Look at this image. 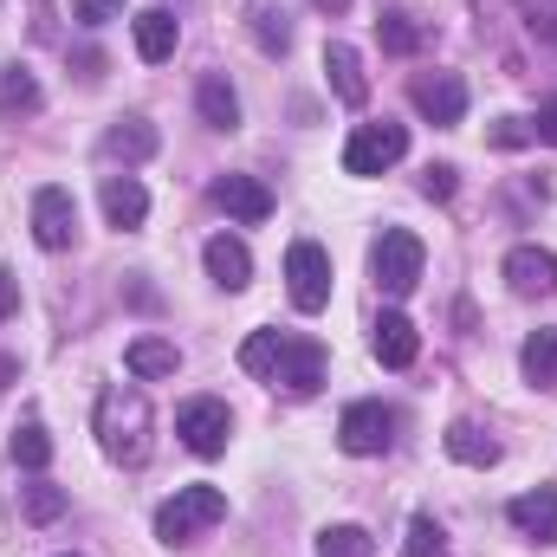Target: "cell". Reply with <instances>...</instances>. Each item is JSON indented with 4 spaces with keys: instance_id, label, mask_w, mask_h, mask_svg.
Listing matches in <instances>:
<instances>
[{
    "instance_id": "7c38bea8",
    "label": "cell",
    "mask_w": 557,
    "mask_h": 557,
    "mask_svg": "<svg viewBox=\"0 0 557 557\" xmlns=\"http://www.w3.org/2000/svg\"><path fill=\"white\" fill-rule=\"evenodd\" d=\"M416 111L428 124H460L467 117V85L454 72H434V78H416Z\"/></svg>"
},
{
    "instance_id": "277c9868",
    "label": "cell",
    "mask_w": 557,
    "mask_h": 557,
    "mask_svg": "<svg viewBox=\"0 0 557 557\" xmlns=\"http://www.w3.org/2000/svg\"><path fill=\"white\" fill-rule=\"evenodd\" d=\"M421 240L409 234V227H389L383 240H376V253H370V273H376V285L389 292V298H403V292H416L421 285Z\"/></svg>"
},
{
    "instance_id": "484cf974",
    "label": "cell",
    "mask_w": 557,
    "mask_h": 557,
    "mask_svg": "<svg viewBox=\"0 0 557 557\" xmlns=\"http://www.w3.org/2000/svg\"><path fill=\"white\" fill-rule=\"evenodd\" d=\"M13 460H20L26 473H46V460H52V434H46L39 421H26V428H13Z\"/></svg>"
},
{
    "instance_id": "74e56055",
    "label": "cell",
    "mask_w": 557,
    "mask_h": 557,
    "mask_svg": "<svg viewBox=\"0 0 557 557\" xmlns=\"http://www.w3.org/2000/svg\"><path fill=\"white\" fill-rule=\"evenodd\" d=\"M311 7H318V13H344L350 0H311Z\"/></svg>"
},
{
    "instance_id": "83f0119b",
    "label": "cell",
    "mask_w": 557,
    "mask_h": 557,
    "mask_svg": "<svg viewBox=\"0 0 557 557\" xmlns=\"http://www.w3.org/2000/svg\"><path fill=\"white\" fill-rule=\"evenodd\" d=\"M0 111H39V78L26 65H7L0 72Z\"/></svg>"
},
{
    "instance_id": "ffe728a7",
    "label": "cell",
    "mask_w": 557,
    "mask_h": 557,
    "mask_svg": "<svg viewBox=\"0 0 557 557\" xmlns=\"http://www.w3.org/2000/svg\"><path fill=\"white\" fill-rule=\"evenodd\" d=\"M124 363H131V376H143V383H156V376H175V363H182V350H175L169 337H131V350H124Z\"/></svg>"
},
{
    "instance_id": "e0dca14e",
    "label": "cell",
    "mask_w": 557,
    "mask_h": 557,
    "mask_svg": "<svg viewBox=\"0 0 557 557\" xmlns=\"http://www.w3.org/2000/svg\"><path fill=\"white\" fill-rule=\"evenodd\" d=\"M131 26H137V52L149 59V65L175 59V39H182V26H175V13H169V7H143Z\"/></svg>"
},
{
    "instance_id": "e575fe53",
    "label": "cell",
    "mask_w": 557,
    "mask_h": 557,
    "mask_svg": "<svg viewBox=\"0 0 557 557\" xmlns=\"http://www.w3.org/2000/svg\"><path fill=\"white\" fill-rule=\"evenodd\" d=\"M532 137H539V143H557V98H545V104H539V124H532Z\"/></svg>"
},
{
    "instance_id": "4fadbf2b",
    "label": "cell",
    "mask_w": 557,
    "mask_h": 557,
    "mask_svg": "<svg viewBox=\"0 0 557 557\" xmlns=\"http://www.w3.org/2000/svg\"><path fill=\"white\" fill-rule=\"evenodd\" d=\"M370 344H376V363H383V370H409V363H416V350H421L416 324H409L403 311H383V318H376V337H370Z\"/></svg>"
},
{
    "instance_id": "8d00e7d4",
    "label": "cell",
    "mask_w": 557,
    "mask_h": 557,
    "mask_svg": "<svg viewBox=\"0 0 557 557\" xmlns=\"http://www.w3.org/2000/svg\"><path fill=\"white\" fill-rule=\"evenodd\" d=\"M532 26H539V39H552V46H557V13H545V20H532Z\"/></svg>"
},
{
    "instance_id": "ab89813d",
    "label": "cell",
    "mask_w": 557,
    "mask_h": 557,
    "mask_svg": "<svg viewBox=\"0 0 557 557\" xmlns=\"http://www.w3.org/2000/svg\"><path fill=\"white\" fill-rule=\"evenodd\" d=\"M65 557H72V552H65Z\"/></svg>"
},
{
    "instance_id": "f546056e",
    "label": "cell",
    "mask_w": 557,
    "mask_h": 557,
    "mask_svg": "<svg viewBox=\"0 0 557 557\" xmlns=\"http://www.w3.org/2000/svg\"><path fill=\"white\" fill-rule=\"evenodd\" d=\"M403 557H447V532L434 519H409V539H403Z\"/></svg>"
},
{
    "instance_id": "d590c367",
    "label": "cell",
    "mask_w": 557,
    "mask_h": 557,
    "mask_svg": "<svg viewBox=\"0 0 557 557\" xmlns=\"http://www.w3.org/2000/svg\"><path fill=\"white\" fill-rule=\"evenodd\" d=\"M525 137H532V131H519V117H499V131H493V143H506V149L525 143Z\"/></svg>"
},
{
    "instance_id": "5bb4252c",
    "label": "cell",
    "mask_w": 557,
    "mask_h": 557,
    "mask_svg": "<svg viewBox=\"0 0 557 557\" xmlns=\"http://www.w3.org/2000/svg\"><path fill=\"white\" fill-rule=\"evenodd\" d=\"M506 519H512L525 539L557 545V493H552V486H539V493H519V499L506 506Z\"/></svg>"
},
{
    "instance_id": "44dd1931",
    "label": "cell",
    "mask_w": 557,
    "mask_h": 557,
    "mask_svg": "<svg viewBox=\"0 0 557 557\" xmlns=\"http://www.w3.org/2000/svg\"><path fill=\"white\" fill-rule=\"evenodd\" d=\"M447 454H454L460 467H499V441H493L486 428H473V421H454V428H447Z\"/></svg>"
},
{
    "instance_id": "ac0fdd59",
    "label": "cell",
    "mask_w": 557,
    "mask_h": 557,
    "mask_svg": "<svg viewBox=\"0 0 557 557\" xmlns=\"http://www.w3.org/2000/svg\"><path fill=\"white\" fill-rule=\"evenodd\" d=\"M149 214V195H143L137 175H104V221L111 227H143Z\"/></svg>"
},
{
    "instance_id": "5b68a950",
    "label": "cell",
    "mask_w": 557,
    "mask_h": 557,
    "mask_svg": "<svg viewBox=\"0 0 557 557\" xmlns=\"http://www.w3.org/2000/svg\"><path fill=\"white\" fill-rule=\"evenodd\" d=\"M409 156V131L403 124H363L357 137L344 143V169L350 175H383Z\"/></svg>"
},
{
    "instance_id": "d4e9b609",
    "label": "cell",
    "mask_w": 557,
    "mask_h": 557,
    "mask_svg": "<svg viewBox=\"0 0 557 557\" xmlns=\"http://www.w3.org/2000/svg\"><path fill=\"white\" fill-rule=\"evenodd\" d=\"M376 33H383V52H396V59L421 52V39H428V33L416 26V13H383V20H376Z\"/></svg>"
},
{
    "instance_id": "7402d4cb",
    "label": "cell",
    "mask_w": 557,
    "mask_h": 557,
    "mask_svg": "<svg viewBox=\"0 0 557 557\" xmlns=\"http://www.w3.org/2000/svg\"><path fill=\"white\" fill-rule=\"evenodd\" d=\"M104 156H111V162H149V156H156V124L124 117L117 131H104Z\"/></svg>"
},
{
    "instance_id": "7a4b0ae2",
    "label": "cell",
    "mask_w": 557,
    "mask_h": 557,
    "mask_svg": "<svg viewBox=\"0 0 557 557\" xmlns=\"http://www.w3.org/2000/svg\"><path fill=\"white\" fill-rule=\"evenodd\" d=\"M221 519H227V493L201 480V486H182L175 499L156 506V539H162V545H188V539H201V532L221 525Z\"/></svg>"
},
{
    "instance_id": "d6986e66",
    "label": "cell",
    "mask_w": 557,
    "mask_h": 557,
    "mask_svg": "<svg viewBox=\"0 0 557 557\" xmlns=\"http://www.w3.org/2000/svg\"><path fill=\"white\" fill-rule=\"evenodd\" d=\"M195 111H201V124H208V131H234V124H240V98H234V85H227L221 72H214V78H201Z\"/></svg>"
},
{
    "instance_id": "f1b7e54d",
    "label": "cell",
    "mask_w": 557,
    "mask_h": 557,
    "mask_svg": "<svg viewBox=\"0 0 557 557\" xmlns=\"http://www.w3.org/2000/svg\"><path fill=\"white\" fill-rule=\"evenodd\" d=\"M318 557H376V539H370L363 525H331V532L318 539Z\"/></svg>"
},
{
    "instance_id": "603a6c76",
    "label": "cell",
    "mask_w": 557,
    "mask_h": 557,
    "mask_svg": "<svg viewBox=\"0 0 557 557\" xmlns=\"http://www.w3.org/2000/svg\"><path fill=\"white\" fill-rule=\"evenodd\" d=\"M519 370H525V383L557 389V331H532V337H525V350H519Z\"/></svg>"
},
{
    "instance_id": "3957f363",
    "label": "cell",
    "mask_w": 557,
    "mask_h": 557,
    "mask_svg": "<svg viewBox=\"0 0 557 557\" xmlns=\"http://www.w3.org/2000/svg\"><path fill=\"white\" fill-rule=\"evenodd\" d=\"M285 292H292V305L305 318L331 305V253L318 240H292V253H285Z\"/></svg>"
},
{
    "instance_id": "9a60e30c",
    "label": "cell",
    "mask_w": 557,
    "mask_h": 557,
    "mask_svg": "<svg viewBox=\"0 0 557 557\" xmlns=\"http://www.w3.org/2000/svg\"><path fill=\"white\" fill-rule=\"evenodd\" d=\"M201 260H208V278L227 285V292H240V285L253 278V253H247V240H234V234H214Z\"/></svg>"
},
{
    "instance_id": "6da1fadb",
    "label": "cell",
    "mask_w": 557,
    "mask_h": 557,
    "mask_svg": "<svg viewBox=\"0 0 557 557\" xmlns=\"http://www.w3.org/2000/svg\"><path fill=\"white\" fill-rule=\"evenodd\" d=\"M98 441L124 467H143L149 460V403H143V389H124L117 383V389L98 396Z\"/></svg>"
},
{
    "instance_id": "ba28073f",
    "label": "cell",
    "mask_w": 557,
    "mask_h": 557,
    "mask_svg": "<svg viewBox=\"0 0 557 557\" xmlns=\"http://www.w3.org/2000/svg\"><path fill=\"white\" fill-rule=\"evenodd\" d=\"M337 441H344V454H383L396 441V416L383 403H350L337 421Z\"/></svg>"
},
{
    "instance_id": "8992f818",
    "label": "cell",
    "mask_w": 557,
    "mask_h": 557,
    "mask_svg": "<svg viewBox=\"0 0 557 557\" xmlns=\"http://www.w3.org/2000/svg\"><path fill=\"white\" fill-rule=\"evenodd\" d=\"M33 240L46 253H65L78 240V201H72V188H39L33 195Z\"/></svg>"
},
{
    "instance_id": "d6a6232c",
    "label": "cell",
    "mask_w": 557,
    "mask_h": 557,
    "mask_svg": "<svg viewBox=\"0 0 557 557\" xmlns=\"http://www.w3.org/2000/svg\"><path fill=\"white\" fill-rule=\"evenodd\" d=\"M421 195H428V201H447V195H454V169H428V175H421Z\"/></svg>"
},
{
    "instance_id": "4316f807",
    "label": "cell",
    "mask_w": 557,
    "mask_h": 557,
    "mask_svg": "<svg viewBox=\"0 0 557 557\" xmlns=\"http://www.w3.org/2000/svg\"><path fill=\"white\" fill-rule=\"evenodd\" d=\"M278 350H285V337H278V331H253V337L240 344V370H247V376H273Z\"/></svg>"
},
{
    "instance_id": "2e32d148",
    "label": "cell",
    "mask_w": 557,
    "mask_h": 557,
    "mask_svg": "<svg viewBox=\"0 0 557 557\" xmlns=\"http://www.w3.org/2000/svg\"><path fill=\"white\" fill-rule=\"evenodd\" d=\"M324 72H331V91H337L344 104H363V98H370V78H363V59H357V46L331 39V46H324Z\"/></svg>"
},
{
    "instance_id": "836d02e7",
    "label": "cell",
    "mask_w": 557,
    "mask_h": 557,
    "mask_svg": "<svg viewBox=\"0 0 557 557\" xmlns=\"http://www.w3.org/2000/svg\"><path fill=\"white\" fill-rule=\"evenodd\" d=\"M13 311H20V278H13L7 267H0V324H7Z\"/></svg>"
},
{
    "instance_id": "8fae6325",
    "label": "cell",
    "mask_w": 557,
    "mask_h": 557,
    "mask_svg": "<svg viewBox=\"0 0 557 557\" xmlns=\"http://www.w3.org/2000/svg\"><path fill=\"white\" fill-rule=\"evenodd\" d=\"M506 285H512L519 298H552L557 292V253H545V247H512V253H506Z\"/></svg>"
},
{
    "instance_id": "9c48e42d",
    "label": "cell",
    "mask_w": 557,
    "mask_h": 557,
    "mask_svg": "<svg viewBox=\"0 0 557 557\" xmlns=\"http://www.w3.org/2000/svg\"><path fill=\"white\" fill-rule=\"evenodd\" d=\"M208 195H214V208H221V214H234V221H247V227H260V221L273 214V188H267V182H253V175H221Z\"/></svg>"
},
{
    "instance_id": "4dcf8cb0",
    "label": "cell",
    "mask_w": 557,
    "mask_h": 557,
    "mask_svg": "<svg viewBox=\"0 0 557 557\" xmlns=\"http://www.w3.org/2000/svg\"><path fill=\"white\" fill-rule=\"evenodd\" d=\"M253 39H260V52H273V59L292 46V26H285L278 7H260V13H253Z\"/></svg>"
},
{
    "instance_id": "52a82bcc",
    "label": "cell",
    "mask_w": 557,
    "mask_h": 557,
    "mask_svg": "<svg viewBox=\"0 0 557 557\" xmlns=\"http://www.w3.org/2000/svg\"><path fill=\"white\" fill-rule=\"evenodd\" d=\"M175 434H182L195 454H221V447H227V434H234V416H227V403H214V396H195V403H182Z\"/></svg>"
},
{
    "instance_id": "30bf717a",
    "label": "cell",
    "mask_w": 557,
    "mask_h": 557,
    "mask_svg": "<svg viewBox=\"0 0 557 557\" xmlns=\"http://www.w3.org/2000/svg\"><path fill=\"white\" fill-rule=\"evenodd\" d=\"M273 383H285L292 396H311V389L324 383V344H318V337H285Z\"/></svg>"
},
{
    "instance_id": "cb8c5ba5",
    "label": "cell",
    "mask_w": 557,
    "mask_h": 557,
    "mask_svg": "<svg viewBox=\"0 0 557 557\" xmlns=\"http://www.w3.org/2000/svg\"><path fill=\"white\" fill-rule=\"evenodd\" d=\"M65 506H72V493H65V486H52V480H33V486H26V499H20V512H26L33 525L65 519Z\"/></svg>"
},
{
    "instance_id": "f35d334b",
    "label": "cell",
    "mask_w": 557,
    "mask_h": 557,
    "mask_svg": "<svg viewBox=\"0 0 557 557\" xmlns=\"http://www.w3.org/2000/svg\"><path fill=\"white\" fill-rule=\"evenodd\" d=\"M552 7H557V0H552Z\"/></svg>"
},
{
    "instance_id": "1f68e13d",
    "label": "cell",
    "mask_w": 557,
    "mask_h": 557,
    "mask_svg": "<svg viewBox=\"0 0 557 557\" xmlns=\"http://www.w3.org/2000/svg\"><path fill=\"white\" fill-rule=\"evenodd\" d=\"M117 13H124V0H72V20H85V26H104Z\"/></svg>"
}]
</instances>
